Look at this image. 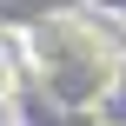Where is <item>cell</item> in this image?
Returning <instances> with one entry per match:
<instances>
[{
	"label": "cell",
	"instance_id": "1",
	"mask_svg": "<svg viewBox=\"0 0 126 126\" xmlns=\"http://www.w3.org/2000/svg\"><path fill=\"white\" fill-rule=\"evenodd\" d=\"M0 93H7V60H0Z\"/></svg>",
	"mask_w": 126,
	"mask_h": 126
}]
</instances>
